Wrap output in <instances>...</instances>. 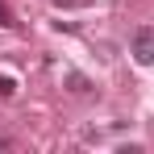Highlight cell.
<instances>
[{"instance_id":"cell-1","label":"cell","mask_w":154,"mask_h":154,"mask_svg":"<svg viewBox=\"0 0 154 154\" xmlns=\"http://www.w3.org/2000/svg\"><path fill=\"white\" fill-rule=\"evenodd\" d=\"M133 58H137L142 67H154V29L150 25H142L133 33Z\"/></svg>"},{"instance_id":"cell-2","label":"cell","mask_w":154,"mask_h":154,"mask_svg":"<svg viewBox=\"0 0 154 154\" xmlns=\"http://www.w3.org/2000/svg\"><path fill=\"white\" fill-rule=\"evenodd\" d=\"M67 83H71V92H75V96H88V92H92V79L79 75V71H67Z\"/></svg>"},{"instance_id":"cell-3","label":"cell","mask_w":154,"mask_h":154,"mask_svg":"<svg viewBox=\"0 0 154 154\" xmlns=\"http://www.w3.org/2000/svg\"><path fill=\"white\" fill-rule=\"evenodd\" d=\"M8 96H17V79H13V75H0V100H8Z\"/></svg>"},{"instance_id":"cell-4","label":"cell","mask_w":154,"mask_h":154,"mask_svg":"<svg viewBox=\"0 0 154 154\" xmlns=\"http://www.w3.org/2000/svg\"><path fill=\"white\" fill-rule=\"evenodd\" d=\"M13 25H17V17H13V8L0 0V29H13Z\"/></svg>"},{"instance_id":"cell-5","label":"cell","mask_w":154,"mask_h":154,"mask_svg":"<svg viewBox=\"0 0 154 154\" xmlns=\"http://www.w3.org/2000/svg\"><path fill=\"white\" fill-rule=\"evenodd\" d=\"M92 0H54V8H88Z\"/></svg>"},{"instance_id":"cell-6","label":"cell","mask_w":154,"mask_h":154,"mask_svg":"<svg viewBox=\"0 0 154 154\" xmlns=\"http://www.w3.org/2000/svg\"><path fill=\"white\" fill-rule=\"evenodd\" d=\"M8 146H13V142H8V137H0V150H8Z\"/></svg>"}]
</instances>
